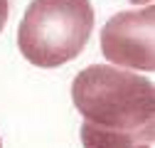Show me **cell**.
Segmentation results:
<instances>
[{"label": "cell", "mask_w": 155, "mask_h": 148, "mask_svg": "<svg viewBox=\"0 0 155 148\" xmlns=\"http://www.w3.org/2000/svg\"><path fill=\"white\" fill-rule=\"evenodd\" d=\"M71 101L84 116V148H153L155 89L121 67L91 64L71 82Z\"/></svg>", "instance_id": "cell-1"}, {"label": "cell", "mask_w": 155, "mask_h": 148, "mask_svg": "<svg viewBox=\"0 0 155 148\" xmlns=\"http://www.w3.org/2000/svg\"><path fill=\"white\" fill-rule=\"evenodd\" d=\"M91 30L89 0H32L17 30V47L30 64L54 69L79 57Z\"/></svg>", "instance_id": "cell-2"}, {"label": "cell", "mask_w": 155, "mask_h": 148, "mask_svg": "<svg viewBox=\"0 0 155 148\" xmlns=\"http://www.w3.org/2000/svg\"><path fill=\"white\" fill-rule=\"evenodd\" d=\"M155 8L126 10L113 15L101 30V52L116 67L155 69Z\"/></svg>", "instance_id": "cell-3"}, {"label": "cell", "mask_w": 155, "mask_h": 148, "mask_svg": "<svg viewBox=\"0 0 155 148\" xmlns=\"http://www.w3.org/2000/svg\"><path fill=\"white\" fill-rule=\"evenodd\" d=\"M8 15H10L8 0H0V32H3V27H5V22H8Z\"/></svg>", "instance_id": "cell-4"}, {"label": "cell", "mask_w": 155, "mask_h": 148, "mask_svg": "<svg viewBox=\"0 0 155 148\" xmlns=\"http://www.w3.org/2000/svg\"><path fill=\"white\" fill-rule=\"evenodd\" d=\"M130 3H135V5H148V3H153V0H130Z\"/></svg>", "instance_id": "cell-5"}, {"label": "cell", "mask_w": 155, "mask_h": 148, "mask_svg": "<svg viewBox=\"0 0 155 148\" xmlns=\"http://www.w3.org/2000/svg\"><path fill=\"white\" fill-rule=\"evenodd\" d=\"M0 148H3V143H0Z\"/></svg>", "instance_id": "cell-6"}]
</instances>
